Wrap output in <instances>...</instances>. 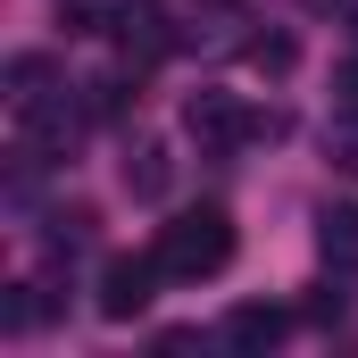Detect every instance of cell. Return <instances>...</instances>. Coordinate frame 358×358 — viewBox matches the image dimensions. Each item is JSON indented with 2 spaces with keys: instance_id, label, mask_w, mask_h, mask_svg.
<instances>
[{
  "instance_id": "cell-1",
  "label": "cell",
  "mask_w": 358,
  "mask_h": 358,
  "mask_svg": "<svg viewBox=\"0 0 358 358\" xmlns=\"http://www.w3.org/2000/svg\"><path fill=\"white\" fill-rule=\"evenodd\" d=\"M150 259H159L167 283H208V275H225L234 267V217H225V208H183L176 225H159Z\"/></svg>"
},
{
  "instance_id": "cell-2",
  "label": "cell",
  "mask_w": 358,
  "mask_h": 358,
  "mask_svg": "<svg viewBox=\"0 0 358 358\" xmlns=\"http://www.w3.org/2000/svg\"><path fill=\"white\" fill-rule=\"evenodd\" d=\"M183 125H192L200 150H242V142H275V134H283V117H250L234 92H192Z\"/></svg>"
},
{
  "instance_id": "cell-3",
  "label": "cell",
  "mask_w": 358,
  "mask_h": 358,
  "mask_svg": "<svg viewBox=\"0 0 358 358\" xmlns=\"http://www.w3.org/2000/svg\"><path fill=\"white\" fill-rule=\"evenodd\" d=\"M150 283H159V259H108L100 267V317L108 325H134L150 308Z\"/></svg>"
},
{
  "instance_id": "cell-4",
  "label": "cell",
  "mask_w": 358,
  "mask_h": 358,
  "mask_svg": "<svg viewBox=\"0 0 358 358\" xmlns=\"http://www.w3.org/2000/svg\"><path fill=\"white\" fill-rule=\"evenodd\" d=\"M292 334V317L275 308V300H242L234 317H225V350H275Z\"/></svg>"
},
{
  "instance_id": "cell-5",
  "label": "cell",
  "mask_w": 358,
  "mask_h": 358,
  "mask_svg": "<svg viewBox=\"0 0 358 358\" xmlns=\"http://www.w3.org/2000/svg\"><path fill=\"white\" fill-rule=\"evenodd\" d=\"M125 192H134V200H167V192H176L167 142H134V150H125Z\"/></svg>"
},
{
  "instance_id": "cell-6",
  "label": "cell",
  "mask_w": 358,
  "mask_h": 358,
  "mask_svg": "<svg viewBox=\"0 0 358 358\" xmlns=\"http://www.w3.org/2000/svg\"><path fill=\"white\" fill-rule=\"evenodd\" d=\"M117 42L142 50V59H159V50H167V17H159V0H117Z\"/></svg>"
},
{
  "instance_id": "cell-7",
  "label": "cell",
  "mask_w": 358,
  "mask_h": 358,
  "mask_svg": "<svg viewBox=\"0 0 358 358\" xmlns=\"http://www.w3.org/2000/svg\"><path fill=\"white\" fill-rule=\"evenodd\" d=\"M317 250H325L334 267H358V208H325V217H317Z\"/></svg>"
},
{
  "instance_id": "cell-8",
  "label": "cell",
  "mask_w": 358,
  "mask_h": 358,
  "mask_svg": "<svg viewBox=\"0 0 358 358\" xmlns=\"http://www.w3.org/2000/svg\"><path fill=\"white\" fill-rule=\"evenodd\" d=\"M242 59H250L259 76H292V67H300V42H292V34H250Z\"/></svg>"
},
{
  "instance_id": "cell-9",
  "label": "cell",
  "mask_w": 358,
  "mask_h": 358,
  "mask_svg": "<svg viewBox=\"0 0 358 358\" xmlns=\"http://www.w3.org/2000/svg\"><path fill=\"white\" fill-rule=\"evenodd\" d=\"M334 92H342V108H350V117H358V59H350V67H342V76H334Z\"/></svg>"
}]
</instances>
